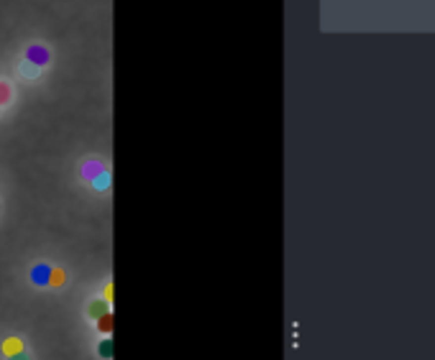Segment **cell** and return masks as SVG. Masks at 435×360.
<instances>
[{
	"instance_id": "52a82bcc",
	"label": "cell",
	"mask_w": 435,
	"mask_h": 360,
	"mask_svg": "<svg viewBox=\"0 0 435 360\" xmlns=\"http://www.w3.org/2000/svg\"><path fill=\"white\" fill-rule=\"evenodd\" d=\"M102 314H108V312H105V302H95L93 307H90V317L97 320V317H102Z\"/></svg>"
},
{
	"instance_id": "ba28073f",
	"label": "cell",
	"mask_w": 435,
	"mask_h": 360,
	"mask_svg": "<svg viewBox=\"0 0 435 360\" xmlns=\"http://www.w3.org/2000/svg\"><path fill=\"white\" fill-rule=\"evenodd\" d=\"M10 102V87L8 82H0V105H8Z\"/></svg>"
},
{
	"instance_id": "8fae6325",
	"label": "cell",
	"mask_w": 435,
	"mask_h": 360,
	"mask_svg": "<svg viewBox=\"0 0 435 360\" xmlns=\"http://www.w3.org/2000/svg\"><path fill=\"white\" fill-rule=\"evenodd\" d=\"M105 296H108V299H102V302H113V286H110V283L105 286Z\"/></svg>"
},
{
	"instance_id": "3957f363",
	"label": "cell",
	"mask_w": 435,
	"mask_h": 360,
	"mask_svg": "<svg viewBox=\"0 0 435 360\" xmlns=\"http://www.w3.org/2000/svg\"><path fill=\"white\" fill-rule=\"evenodd\" d=\"M49 274H51V268L44 266V263H39L34 271H31V279H34L36 283H47V281H49Z\"/></svg>"
},
{
	"instance_id": "30bf717a",
	"label": "cell",
	"mask_w": 435,
	"mask_h": 360,
	"mask_svg": "<svg viewBox=\"0 0 435 360\" xmlns=\"http://www.w3.org/2000/svg\"><path fill=\"white\" fill-rule=\"evenodd\" d=\"M95 187H97V189L108 187V174H97V179H95Z\"/></svg>"
},
{
	"instance_id": "9c48e42d",
	"label": "cell",
	"mask_w": 435,
	"mask_h": 360,
	"mask_svg": "<svg viewBox=\"0 0 435 360\" xmlns=\"http://www.w3.org/2000/svg\"><path fill=\"white\" fill-rule=\"evenodd\" d=\"M97 350H100V355H102V358H110V353H113V348H110V342H108V340H105Z\"/></svg>"
},
{
	"instance_id": "6da1fadb",
	"label": "cell",
	"mask_w": 435,
	"mask_h": 360,
	"mask_svg": "<svg viewBox=\"0 0 435 360\" xmlns=\"http://www.w3.org/2000/svg\"><path fill=\"white\" fill-rule=\"evenodd\" d=\"M26 59H28L34 67H44V64L49 62V51L44 49V46H31V49L26 51Z\"/></svg>"
},
{
	"instance_id": "8992f818",
	"label": "cell",
	"mask_w": 435,
	"mask_h": 360,
	"mask_svg": "<svg viewBox=\"0 0 435 360\" xmlns=\"http://www.w3.org/2000/svg\"><path fill=\"white\" fill-rule=\"evenodd\" d=\"M82 174H85L87 179H95L97 174H102V169H100V163H87V166L82 169Z\"/></svg>"
},
{
	"instance_id": "7a4b0ae2",
	"label": "cell",
	"mask_w": 435,
	"mask_h": 360,
	"mask_svg": "<svg viewBox=\"0 0 435 360\" xmlns=\"http://www.w3.org/2000/svg\"><path fill=\"white\" fill-rule=\"evenodd\" d=\"M18 353H23V340H18V337L3 340V355L5 358H13V355H18Z\"/></svg>"
},
{
	"instance_id": "7c38bea8",
	"label": "cell",
	"mask_w": 435,
	"mask_h": 360,
	"mask_svg": "<svg viewBox=\"0 0 435 360\" xmlns=\"http://www.w3.org/2000/svg\"><path fill=\"white\" fill-rule=\"evenodd\" d=\"M10 360H28V355H26V353H18V355H13Z\"/></svg>"
},
{
	"instance_id": "277c9868",
	"label": "cell",
	"mask_w": 435,
	"mask_h": 360,
	"mask_svg": "<svg viewBox=\"0 0 435 360\" xmlns=\"http://www.w3.org/2000/svg\"><path fill=\"white\" fill-rule=\"evenodd\" d=\"M97 329L102 335L113 332V314H102V317H97Z\"/></svg>"
},
{
	"instance_id": "5b68a950",
	"label": "cell",
	"mask_w": 435,
	"mask_h": 360,
	"mask_svg": "<svg viewBox=\"0 0 435 360\" xmlns=\"http://www.w3.org/2000/svg\"><path fill=\"white\" fill-rule=\"evenodd\" d=\"M64 281H67V274L64 271H56V268H51V274H49V286H64Z\"/></svg>"
}]
</instances>
